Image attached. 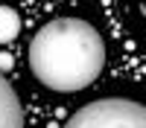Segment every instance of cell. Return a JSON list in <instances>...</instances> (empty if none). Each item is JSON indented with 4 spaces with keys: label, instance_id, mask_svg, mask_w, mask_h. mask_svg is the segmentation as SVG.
<instances>
[{
    "label": "cell",
    "instance_id": "3957f363",
    "mask_svg": "<svg viewBox=\"0 0 146 128\" xmlns=\"http://www.w3.org/2000/svg\"><path fill=\"white\" fill-rule=\"evenodd\" d=\"M0 128H23V111L18 102V93L0 73Z\"/></svg>",
    "mask_w": 146,
    "mask_h": 128
},
{
    "label": "cell",
    "instance_id": "6da1fadb",
    "mask_svg": "<svg viewBox=\"0 0 146 128\" xmlns=\"http://www.w3.org/2000/svg\"><path fill=\"white\" fill-rule=\"evenodd\" d=\"M105 67V41L82 18H56L35 32L29 70L44 87L73 93L96 81Z\"/></svg>",
    "mask_w": 146,
    "mask_h": 128
},
{
    "label": "cell",
    "instance_id": "277c9868",
    "mask_svg": "<svg viewBox=\"0 0 146 128\" xmlns=\"http://www.w3.org/2000/svg\"><path fill=\"white\" fill-rule=\"evenodd\" d=\"M18 32H21V18H18V12L9 9V6H0V44L12 41Z\"/></svg>",
    "mask_w": 146,
    "mask_h": 128
},
{
    "label": "cell",
    "instance_id": "7a4b0ae2",
    "mask_svg": "<svg viewBox=\"0 0 146 128\" xmlns=\"http://www.w3.org/2000/svg\"><path fill=\"white\" fill-rule=\"evenodd\" d=\"M64 128H146V108L131 99H96L79 108Z\"/></svg>",
    "mask_w": 146,
    "mask_h": 128
},
{
    "label": "cell",
    "instance_id": "5b68a950",
    "mask_svg": "<svg viewBox=\"0 0 146 128\" xmlns=\"http://www.w3.org/2000/svg\"><path fill=\"white\" fill-rule=\"evenodd\" d=\"M12 67V55L9 53H0V70H9Z\"/></svg>",
    "mask_w": 146,
    "mask_h": 128
}]
</instances>
